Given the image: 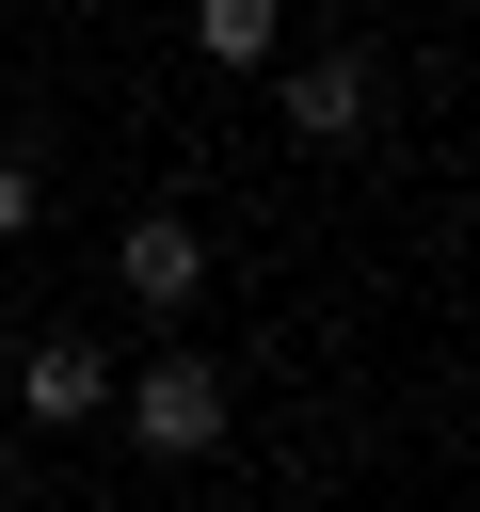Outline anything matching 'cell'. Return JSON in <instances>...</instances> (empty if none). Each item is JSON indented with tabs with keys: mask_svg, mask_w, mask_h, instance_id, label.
I'll use <instances>...</instances> for the list:
<instances>
[{
	"mask_svg": "<svg viewBox=\"0 0 480 512\" xmlns=\"http://www.w3.org/2000/svg\"><path fill=\"white\" fill-rule=\"evenodd\" d=\"M224 416H240V400H224V352H192V336H160L144 368H112V432H128L144 464H208Z\"/></svg>",
	"mask_w": 480,
	"mask_h": 512,
	"instance_id": "6da1fadb",
	"label": "cell"
},
{
	"mask_svg": "<svg viewBox=\"0 0 480 512\" xmlns=\"http://www.w3.org/2000/svg\"><path fill=\"white\" fill-rule=\"evenodd\" d=\"M256 80H272L288 144H320V160H352V144L384 128V64H368V48H272Z\"/></svg>",
	"mask_w": 480,
	"mask_h": 512,
	"instance_id": "7a4b0ae2",
	"label": "cell"
},
{
	"mask_svg": "<svg viewBox=\"0 0 480 512\" xmlns=\"http://www.w3.org/2000/svg\"><path fill=\"white\" fill-rule=\"evenodd\" d=\"M112 288L176 336V320L208 304V224H192V208H128V224H112Z\"/></svg>",
	"mask_w": 480,
	"mask_h": 512,
	"instance_id": "3957f363",
	"label": "cell"
},
{
	"mask_svg": "<svg viewBox=\"0 0 480 512\" xmlns=\"http://www.w3.org/2000/svg\"><path fill=\"white\" fill-rule=\"evenodd\" d=\"M0 416H16V432H80V416H112V352H96V336H32Z\"/></svg>",
	"mask_w": 480,
	"mask_h": 512,
	"instance_id": "277c9868",
	"label": "cell"
},
{
	"mask_svg": "<svg viewBox=\"0 0 480 512\" xmlns=\"http://www.w3.org/2000/svg\"><path fill=\"white\" fill-rule=\"evenodd\" d=\"M288 48V0H192V64H224V80H256Z\"/></svg>",
	"mask_w": 480,
	"mask_h": 512,
	"instance_id": "5b68a950",
	"label": "cell"
},
{
	"mask_svg": "<svg viewBox=\"0 0 480 512\" xmlns=\"http://www.w3.org/2000/svg\"><path fill=\"white\" fill-rule=\"evenodd\" d=\"M32 224H48V176H32V144H0V256H16Z\"/></svg>",
	"mask_w": 480,
	"mask_h": 512,
	"instance_id": "8992f818",
	"label": "cell"
},
{
	"mask_svg": "<svg viewBox=\"0 0 480 512\" xmlns=\"http://www.w3.org/2000/svg\"><path fill=\"white\" fill-rule=\"evenodd\" d=\"M16 496H32V432L0 416V512H16Z\"/></svg>",
	"mask_w": 480,
	"mask_h": 512,
	"instance_id": "52a82bcc",
	"label": "cell"
}]
</instances>
